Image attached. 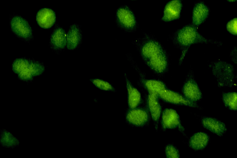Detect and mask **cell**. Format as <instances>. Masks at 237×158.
Returning <instances> with one entry per match:
<instances>
[{
    "mask_svg": "<svg viewBox=\"0 0 237 158\" xmlns=\"http://www.w3.org/2000/svg\"><path fill=\"white\" fill-rule=\"evenodd\" d=\"M137 43L139 52L146 64L156 73L161 74L168 69L169 62L165 50L151 35L145 33Z\"/></svg>",
    "mask_w": 237,
    "mask_h": 158,
    "instance_id": "6da1fadb",
    "label": "cell"
},
{
    "mask_svg": "<svg viewBox=\"0 0 237 158\" xmlns=\"http://www.w3.org/2000/svg\"><path fill=\"white\" fill-rule=\"evenodd\" d=\"M197 28L192 23H189L177 30L172 36L173 44L181 52L179 60L180 64L182 63L190 46L193 44L210 43L218 46L222 45L220 41L204 37L198 32Z\"/></svg>",
    "mask_w": 237,
    "mask_h": 158,
    "instance_id": "7a4b0ae2",
    "label": "cell"
},
{
    "mask_svg": "<svg viewBox=\"0 0 237 158\" xmlns=\"http://www.w3.org/2000/svg\"><path fill=\"white\" fill-rule=\"evenodd\" d=\"M12 69L18 78L24 81H29L36 77L41 75L45 67L41 62L32 59L20 58L15 59L12 64Z\"/></svg>",
    "mask_w": 237,
    "mask_h": 158,
    "instance_id": "3957f363",
    "label": "cell"
},
{
    "mask_svg": "<svg viewBox=\"0 0 237 158\" xmlns=\"http://www.w3.org/2000/svg\"><path fill=\"white\" fill-rule=\"evenodd\" d=\"M219 87H232L235 85V69L230 63L219 60L209 65Z\"/></svg>",
    "mask_w": 237,
    "mask_h": 158,
    "instance_id": "277c9868",
    "label": "cell"
},
{
    "mask_svg": "<svg viewBox=\"0 0 237 158\" xmlns=\"http://www.w3.org/2000/svg\"><path fill=\"white\" fill-rule=\"evenodd\" d=\"M115 19L117 26L126 32H134L138 26L134 12L126 5H123L117 9Z\"/></svg>",
    "mask_w": 237,
    "mask_h": 158,
    "instance_id": "5b68a950",
    "label": "cell"
},
{
    "mask_svg": "<svg viewBox=\"0 0 237 158\" xmlns=\"http://www.w3.org/2000/svg\"><path fill=\"white\" fill-rule=\"evenodd\" d=\"M11 31L18 38L26 42L33 39L32 30L28 22L22 16L15 15L10 20Z\"/></svg>",
    "mask_w": 237,
    "mask_h": 158,
    "instance_id": "8992f818",
    "label": "cell"
},
{
    "mask_svg": "<svg viewBox=\"0 0 237 158\" xmlns=\"http://www.w3.org/2000/svg\"><path fill=\"white\" fill-rule=\"evenodd\" d=\"M182 92L185 98L194 102L202 98V94L192 72L188 74L183 86Z\"/></svg>",
    "mask_w": 237,
    "mask_h": 158,
    "instance_id": "52a82bcc",
    "label": "cell"
},
{
    "mask_svg": "<svg viewBox=\"0 0 237 158\" xmlns=\"http://www.w3.org/2000/svg\"><path fill=\"white\" fill-rule=\"evenodd\" d=\"M161 124L164 130L178 128L180 131L185 134L184 128L181 124L180 116L173 109L167 108L164 110L162 115Z\"/></svg>",
    "mask_w": 237,
    "mask_h": 158,
    "instance_id": "ba28073f",
    "label": "cell"
},
{
    "mask_svg": "<svg viewBox=\"0 0 237 158\" xmlns=\"http://www.w3.org/2000/svg\"><path fill=\"white\" fill-rule=\"evenodd\" d=\"M158 96L163 100L171 103L200 109L196 102L189 100L179 94L166 88L159 93Z\"/></svg>",
    "mask_w": 237,
    "mask_h": 158,
    "instance_id": "9c48e42d",
    "label": "cell"
},
{
    "mask_svg": "<svg viewBox=\"0 0 237 158\" xmlns=\"http://www.w3.org/2000/svg\"><path fill=\"white\" fill-rule=\"evenodd\" d=\"M183 4L182 0H171L165 5L161 21L171 22L179 19L180 17Z\"/></svg>",
    "mask_w": 237,
    "mask_h": 158,
    "instance_id": "30bf717a",
    "label": "cell"
},
{
    "mask_svg": "<svg viewBox=\"0 0 237 158\" xmlns=\"http://www.w3.org/2000/svg\"><path fill=\"white\" fill-rule=\"evenodd\" d=\"M49 45L52 50L57 53L65 49L67 45V35L61 27L57 26L54 30L50 37Z\"/></svg>",
    "mask_w": 237,
    "mask_h": 158,
    "instance_id": "8fae6325",
    "label": "cell"
},
{
    "mask_svg": "<svg viewBox=\"0 0 237 158\" xmlns=\"http://www.w3.org/2000/svg\"><path fill=\"white\" fill-rule=\"evenodd\" d=\"M210 12L208 6L202 1H198L195 3L193 9L192 23L198 28L207 19Z\"/></svg>",
    "mask_w": 237,
    "mask_h": 158,
    "instance_id": "7c38bea8",
    "label": "cell"
},
{
    "mask_svg": "<svg viewBox=\"0 0 237 158\" xmlns=\"http://www.w3.org/2000/svg\"><path fill=\"white\" fill-rule=\"evenodd\" d=\"M66 35L67 48L70 50L78 48L82 44L83 39L80 26L76 23L71 25Z\"/></svg>",
    "mask_w": 237,
    "mask_h": 158,
    "instance_id": "4fadbf2b",
    "label": "cell"
},
{
    "mask_svg": "<svg viewBox=\"0 0 237 158\" xmlns=\"http://www.w3.org/2000/svg\"><path fill=\"white\" fill-rule=\"evenodd\" d=\"M148 113L145 110L136 108L131 109L126 115V119L129 123L135 126H143L148 122Z\"/></svg>",
    "mask_w": 237,
    "mask_h": 158,
    "instance_id": "5bb4252c",
    "label": "cell"
},
{
    "mask_svg": "<svg viewBox=\"0 0 237 158\" xmlns=\"http://www.w3.org/2000/svg\"><path fill=\"white\" fill-rule=\"evenodd\" d=\"M201 123L205 128L219 136H222L227 131L223 122L213 117H202L201 119Z\"/></svg>",
    "mask_w": 237,
    "mask_h": 158,
    "instance_id": "9a60e30c",
    "label": "cell"
},
{
    "mask_svg": "<svg viewBox=\"0 0 237 158\" xmlns=\"http://www.w3.org/2000/svg\"><path fill=\"white\" fill-rule=\"evenodd\" d=\"M36 19L40 27L44 29H48L51 27L55 23L56 15L52 10L43 8L37 12Z\"/></svg>",
    "mask_w": 237,
    "mask_h": 158,
    "instance_id": "2e32d148",
    "label": "cell"
},
{
    "mask_svg": "<svg viewBox=\"0 0 237 158\" xmlns=\"http://www.w3.org/2000/svg\"><path fill=\"white\" fill-rule=\"evenodd\" d=\"M210 139V136L204 132H199L195 133L190 137L188 145L194 151L202 150L207 146Z\"/></svg>",
    "mask_w": 237,
    "mask_h": 158,
    "instance_id": "e0dca14e",
    "label": "cell"
},
{
    "mask_svg": "<svg viewBox=\"0 0 237 158\" xmlns=\"http://www.w3.org/2000/svg\"><path fill=\"white\" fill-rule=\"evenodd\" d=\"M124 76L126 82V87L128 94V103L130 109L136 108L140 103L141 96L139 91L131 85L127 78L126 74Z\"/></svg>",
    "mask_w": 237,
    "mask_h": 158,
    "instance_id": "ac0fdd59",
    "label": "cell"
},
{
    "mask_svg": "<svg viewBox=\"0 0 237 158\" xmlns=\"http://www.w3.org/2000/svg\"><path fill=\"white\" fill-rule=\"evenodd\" d=\"M147 102L149 111L157 129L161 111V106L158 102V98L148 94Z\"/></svg>",
    "mask_w": 237,
    "mask_h": 158,
    "instance_id": "d6986e66",
    "label": "cell"
},
{
    "mask_svg": "<svg viewBox=\"0 0 237 158\" xmlns=\"http://www.w3.org/2000/svg\"><path fill=\"white\" fill-rule=\"evenodd\" d=\"M0 135V145L4 148L13 149L20 144L18 139L6 129H1Z\"/></svg>",
    "mask_w": 237,
    "mask_h": 158,
    "instance_id": "ffe728a7",
    "label": "cell"
},
{
    "mask_svg": "<svg viewBox=\"0 0 237 158\" xmlns=\"http://www.w3.org/2000/svg\"><path fill=\"white\" fill-rule=\"evenodd\" d=\"M141 77L142 83L148 90L149 94L158 98L159 93L166 88L164 83L159 81L144 79L142 76Z\"/></svg>",
    "mask_w": 237,
    "mask_h": 158,
    "instance_id": "44dd1931",
    "label": "cell"
},
{
    "mask_svg": "<svg viewBox=\"0 0 237 158\" xmlns=\"http://www.w3.org/2000/svg\"><path fill=\"white\" fill-rule=\"evenodd\" d=\"M222 100L224 106L232 110H236L237 109V94L236 92L224 93L222 96Z\"/></svg>",
    "mask_w": 237,
    "mask_h": 158,
    "instance_id": "7402d4cb",
    "label": "cell"
},
{
    "mask_svg": "<svg viewBox=\"0 0 237 158\" xmlns=\"http://www.w3.org/2000/svg\"><path fill=\"white\" fill-rule=\"evenodd\" d=\"M89 81L96 87L104 91H115V89L109 82L99 78H91Z\"/></svg>",
    "mask_w": 237,
    "mask_h": 158,
    "instance_id": "603a6c76",
    "label": "cell"
},
{
    "mask_svg": "<svg viewBox=\"0 0 237 158\" xmlns=\"http://www.w3.org/2000/svg\"><path fill=\"white\" fill-rule=\"evenodd\" d=\"M165 155L167 158H178L180 157L179 151L175 146L172 144L167 145L165 148Z\"/></svg>",
    "mask_w": 237,
    "mask_h": 158,
    "instance_id": "cb8c5ba5",
    "label": "cell"
},
{
    "mask_svg": "<svg viewBox=\"0 0 237 158\" xmlns=\"http://www.w3.org/2000/svg\"><path fill=\"white\" fill-rule=\"evenodd\" d=\"M237 19L236 17L230 20L227 24V30L231 34L236 35L237 34Z\"/></svg>",
    "mask_w": 237,
    "mask_h": 158,
    "instance_id": "d4e9b609",
    "label": "cell"
},
{
    "mask_svg": "<svg viewBox=\"0 0 237 158\" xmlns=\"http://www.w3.org/2000/svg\"><path fill=\"white\" fill-rule=\"evenodd\" d=\"M236 48H234L231 52L230 54L231 58L233 62L236 64L237 63Z\"/></svg>",
    "mask_w": 237,
    "mask_h": 158,
    "instance_id": "484cf974",
    "label": "cell"
},
{
    "mask_svg": "<svg viewBox=\"0 0 237 158\" xmlns=\"http://www.w3.org/2000/svg\"><path fill=\"white\" fill-rule=\"evenodd\" d=\"M227 1L230 2H233L236 1L237 0H227Z\"/></svg>",
    "mask_w": 237,
    "mask_h": 158,
    "instance_id": "4316f807",
    "label": "cell"
},
{
    "mask_svg": "<svg viewBox=\"0 0 237 158\" xmlns=\"http://www.w3.org/2000/svg\"><path fill=\"white\" fill-rule=\"evenodd\" d=\"M131 0V1H135V0Z\"/></svg>",
    "mask_w": 237,
    "mask_h": 158,
    "instance_id": "83f0119b",
    "label": "cell"
}]
</instances>
